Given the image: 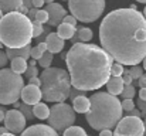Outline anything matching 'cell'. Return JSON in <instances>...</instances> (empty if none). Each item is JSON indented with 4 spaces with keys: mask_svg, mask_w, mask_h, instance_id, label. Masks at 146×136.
Masks as SVG:
<instances>
[{
    "mask_svg": "<svg viewBox=\"0 0 146 136\" xmlns=\"http://www.w3.org/2000/svg\"><path fill=\"white\" fill-rule=\"evenodd\" d=\"M102 48L123 65H138L146 57V19L135 9H116L99 26Z\"/></svg>",
    "mask_w": 146,
    "mask_h": 136,
    "instance_id": "1",
    "label": "cell"
},
{
    "mask_svg": "<svg viewBox=\"0 0 146 136\" xmlns=\"http://www.w3.org/2000/svg\"><path fill=\"white\" fill-rule=\"evenodd\" d=\"M65 64L74 88L94 91L104 87L112 77L113 58L95 44L77 43L65 54Z\"/></svg>",
    "mask_w": 146,
    "mask_h": 136,
    "instance_id": "2",
    "label": "cell"
},
{
    "mask_svg": "<svg viewBox=\"0 0 146 136\" xmlns=\"http://www.w3.org/2000/svg\"><path fill=\"white\" fill-rule=\"evenodd\" d=\"M91 108L85 113L88 125L95 131L115 128L122 119V102L109 92H97L90 98Z\"/></svg>",
    "mask_w": 146,
    "mask_h": 136,
    "instance_id": "3",
    "label": "cell"
},
{
    "mask_svg": "<svg viewBox=\"0 0 146 136\" xmlns=\"http://www.w3.org/2000/svg\"><path fill=\"white\" fill-rule=\"evenodd\" d=\"M33 38V21L27 14L11 11L0 20V40L7 48L26 47Z\"/></svg>",
    "mask_w": 146,
    "mask_h": 136,
    "instance_id": "4",
    "label": "cell"
},
{
    "mask_svg": "<svg viewBox=\"0 0 146 136\" xmlns=\"http://www.w3.org/2000/svg\"><path fill=\"white\" fill-rule=\"evenodd\" d=\"M41 92L43 99L47 102H64L71 94V77L70 72L62 68L50 67L46 68L41 75Z\"/></svg>",
    "mask_w": 146,
    "mask_h": 136,
    "instance_id": "5",
    "label": "cell"
},
{
    "mask_svg": "<svg viewBox=\"0 0 146 136\" xmlns=\"http://www.w3.org/2000/svg\"><path fill=\"white\" fill-rule=\"evenodd\" d=\"M24 81L20 74H16L11 68L0 70V105H10L21 98Z\"/></svg>",
    "mask_w": 146,
    "mask_h": 136,
    "instance_id": "6",
    "label": "cell"
},
{
    "mask_svg": "<svg viewBox=\"0 0 146 136\" xmlns=\"http://www.w3.org/2000/svg\"><path fill=\"white\" fill-rule=\"evenodd\" d=\"M71 14L82 23H94L105 10V0H68Z\"/></svg>",
    "mask_w": 146,
    "mask_h": 136,
    "instance_id": "7",
    "label": "cell"
},
{
    "mask_svg": "<svg viewBox=\"0 0 146 136\" xmlns=\"http://www.w3.org/2000/svg\"><path fill=\"white\" fill-rule=\"evenodd\" d=\"M75 119V109L65 102H57V105H52L50 108L48 125L57 132H64L65 129L72 126Z\"/></svg>",
    "mask_w": 146,
    "mask_h": 136,
    "instance_id": "8",
    "label": "cell"
},
{
    "mask_svg": "<svg viewBox=\"0 0 146 136\" xmlns=\"http://www.w3.org/2000/svg\"><path fill=\"white\" fill-rule=\"evenodd\" d=\"M115 136H145V122L141 116H123L116 125Z\"/></svg>",
    "mask_w": 146,
    "mask_h": 136,
    "instance_id": "9",
    "label": "cell"
},
{
    "mask_svg": "<svg viewBox=\"0 0 146 136\" xmlns=\"http://www.w3.org/2000/svg\"><path fill=\"white\" fill-rule=\"evenodd\" d=\"M26 116L23 115V112L20 109H10L6 112V118H4V126L9 129V132L17 135V133H23L26 131Z\"/></svg>",
    "mask_w": 146,
    "mask_h": 136,
    "instance_id": "10",
    "label": "cell"
},
{
    "mask_svg": "<svg viewBox=\"0 0 146 136\" xmlns=\"http://www.w3.org/2000/svg\"><path fill=\"white\" fill-rule=\"evenodd\" d=\"M46 10L48 11L50 14L48 26H51V27H55V26L58 27L64 21V17L67 16L65 9L61 4H58V3H50V4H47Z\"/></svg>",
    "mask_w": 146,
    "mask_h": 136,
    "instance_id": "11",
    "label": "cell"
},
{
    "mask_svg": "<svg viewBox=\"0 0 146 136\" xmlns=\"http://www.w3.org/2000/svg\"><path fill=\"white\" fill-rule=\"evenodd\" d=\"M43 98V92L40 87H36V85H26L23 91H21V99L24 103H29V105H36L40 102V99Z\"/></svg>",
    "mask_w": 146,
    "mask_h": 136,
    "instance_id": "12",
    "label": "cell"
},
{
    "mask_svg": "<svg viewBox=\"0 0 146 136\" xmlns=\"http://www.w3.org/2000/svg\"><path fill=\"white\" fill-rule=\"evenodd\" d=\"M20 136H58V132L54 128H51L50 125L38 123V125L26 128V131Z\"/></svg>",
    "mask_w": 146,
    "mask_h": 136,
    "instance_id": "13",
    "label": "cell"
},
{
    "mask_svg": "<svg viewBox=\"0 0 146 136\" xmlns=\"http://www.w3.org/2000/svg\"><path fill=\"white\" fill-rule=\"evenodd\" d=\"M46 43L48 45V51H51L52 54L61 52L64 48V40L58 36V33H50L48 37L46 38Z\"/></svg>",
    "mask_w": 146,
    "mask_h": 136,
    "instance_id": "14",
    "label": "cell"
},
{
    "mask_svg": "<svg viewBox=\"0 0 146 136\" xmlns=\"http://www.w3.org/2000/svg\"><path fill=\"white\" fill-rule=\"evenodd\" d=\"M123 88H125V82L122 77H111L109 81L106 82V90L111 95H115V96L121 95Z\"/></svg>",
    "mask_w": 146,
    "mask_h": 136,
    "instance_id": "15",
    "label": "cell"
},
{
    "mask_svg": "<svg viewBox=\"0 0 146 136\" xmlns=\"http://www.w3.org/2000/svg\"><path fill=\"white\" fill-rule=\"evenodd\" d=\"M31 45H26V47H21V48H7V51H6V54H7V57H9V60L11 61L13 58H16V57H21V58H24V60H29L30 57H31Z\"/></svg>",
    "mask_w": 146,
    "mask_h": 136,
    "instance_id": "16",
    "label": "cell"
},
{
    "mask_svg": "<svg viewBox=\"0 0 146 136\" xmlns=\"http://www.w3.org/2000/svg\"><path fill=\"white\" fill-rule=\"evenodd\" d=\"M72 108L78 113H87L90 111V108H91V101L85 95L77 96L75 99H72Z\"/></svg>",
    "mask_w": 146,
    "mask_h": 136,
    "instance_id": "17",
    "label": "cell"
},
{
    "mask_svg": "<svg viewBox=\"0 0 146 136\" xmlns=\"http://www.w3.org/2000/svg\"><path fill=\"white\" fill-rule=\"evenodd\" d=\"M57 33H58V36H60L62 40H71V38L75 36L77 29H75V26H72V24L61 23V24L58 26V29H57Z\"/></svg>",
    "mask_w": 146,
    "mask_h": 136,
    "instance_id": "18",
    "label": "cell"
},
{
    "mask_svg": "<svg viewBox=\"0 0 146 136\" xmlns=\"http://www.w3.org/2000/svg\"><path fill=\"white\" fill-rule=\"evenodd\" d=\"M91 38H92V31H91V29H88V27H81V29L77 30V33H75V36L71 38V41H72L74 44H77V43H88Z\"/></svg>",
    "mask_w": 146,
    "mask_h": 136,
    "instance_id": "19",
    "label": "cell"
},
{
    "mask_svg": "<svg viewBox=\"0 0 146 136\" xmlns=\"http://www.w3.org/2000/svg\"><path fill=\"white\" fill-rule=\"evenodd\" d=\"M21 6L23 0H0V9L3 10V13L19 11Z\"/></svg>",
    "mask_w": 146,
    "mask_h": 136,
    "instance_id": "20",
    "label": "cell"
},
{
    "mask_svg": "<svg viewBox=\"0 0 146 136\" xmlns=\"http://www.w3.org/2000/svg\"><path fill=\"white\" fill-rule=\"evenodd\" d=\"M10 64H11V70L16 72V74H24L26 71H27V68H29V65H27V60H24V58H21V57H16V58H13L11 61H10Z\"/></svg>",
    "mask_w": 146,
    "mask_h": 136,
    "instance_id": "21",
    "label": "cell"
},
{
    "mask_svg": "<svg viewBox=\"0 0 146 136\" xmlns=\"http://www.w3.org/2000/svg\"><path fill=\"white\" fill-rule=\"evenodd\" d=\"M33 112H34V116H37L38 119H48L50 116V109L44 102L36 103L33 106Z\"/></svg>",
    "mask_w": 146,
    "mask_h": 136,
    "instance_id": "22",
    "label": "cell"
},
{
    "mask_svg": "<svg viewBox=\"0 0 146 136\" xmlns=\"http://www.w3.org/2000/svg\"><path fill=\"white\" fill-rule=\"evenodd\" d=\"M46 51H48V45H47V43H46V41L38 43L36 47L31 48V58H34V60H40Z\"/></svg>",
    "mask_w": 146,
    "mask_h": 136,
    "instance_id": "23",
    "label": "cell"
},
{
    "mask_svg": "<svg viewBox=\"0 0 146 136\" xmlns=\"http://www.w3.org/2000/svg\"><path fill=\"white\" fill-rule=\"evenodd\" d=\"M64 136H88L87 132L81 126H70L68 129L64 131Z\"/></svg>",
    "mask_w": 146,
    "mask_h": 136,
    "instance_id": "24",
    "label": "cell"
},
{
    "mask_svg": "<svg viewBox=\"0 0 146 136\" xmlns=\"http://www.w3.org/2000/svg\"><path fill=\"white\" fill-rule=\"evenodd\" d=\"M52 60H54V58H52V52H51V51H46V52L43 54V57L38 60V64H40L43 68H50Z\"/></svg>",
    "mask_w": 146,
    "mask_h": 136,
    "instance_id": "25",
    "label": "cell"
},
{
    "mask_svg": "<svg viewBox=\"0 0 146 136\" xmlns=\"http://www.w3.org/2000/svg\"><path fill=\"white\" fill-rule=\"evenodd\" d=\"M34 20H37L38 23H41V24H44V23H48L50 20V14L48 11L44 9V10H41V9H38L37 10V13H36V17H34ZM33 20V21H34Z\"/></svg>",
    "mask_w": 146,
    "mask_h": 136,
    "instance_id": "26",
    "label": "cell"
},
{
    "mask_svg": "<svg viewBox=\"0 0 146 136\" xmlns=\"http://www.w3.org/2000/svg\"><path fill=\"white\" fill-rule=\"evenodd\" d=\"M20 111L23 112V115L26 116L27 121H33L36 116H34V112H33V105H29V103H24L20 106Z\"/></svg>",
    "mask_w": 146,
    "mask_h": 136,
    "instance_id": "27",
    "label": "cell"
},
{
    "mask_svg": "<svg viewBox=\"0 0 146 136\" xmlns=\"http://www.w3.org/2000/svg\"><path fill=\"white\" fill-rule=\"evenodd\" d=\"M135 95H136V91H135V85H133V84L125 85V88H123L122 94H121V96H122L123 99H132Z\"/></svg>",
    "mask_w": 146,
    "mask_h": 136,
    "instance_id": "28",
    "label": "cell"
},
{
    "mask_svg": "<svg viewBox=\"0 0 146 136\" xmlns=\"http://www.w3.org/2000/svg\"><path fill=\"white\" fill-rule=\"evenodd\" d=\"M44 29H46V27H44L41 23H38L37 20H34V21H33V37L37 40V38L44 33Z\"/></svg>",
    "mask_w": 146,
    "mask_h": 136,
    "instance_id": "29",
    "label": "cell"
},
{
    "mask_svg": "<svg viewBox=\"0 0 146 136\" xmlns=\"http://www.w3.org/2000/svg\"><path fill=\"white\" fill-rule=\"evenodd\" d=\"M123 72H125L123 64H121V62H113V65H112V68H111V75H112V77H122Z\"/></svg>",
    "mask_w": 146,
    "mask_h": 136,
    "instance_id": "30",
    "label": "cell"
},
{
    "mask_svg": "<svg viewBox=\"0 0 146 136\" xmlns=\"http://www.w3.org/2000/svg\"><path fill=\"white\" fill-rule=\"evenodd\" d=\"M129 74L132 75V78H133V81H135V80H139V78L143 75V70H142L139 65H132L131 70H129Z\"/></svg>",
    "mask_w": 146,
    "mask_h": 136,
    "instance_id": "31",
    "label": "cell"
},
{
    "mask_svg": "<svg viewBox=\"0 0 146 136\" xmlns=\"http://www.w3.org/2000/svg\"><path fill=\"white\" fill-rule=\"evenodd\" d=\"M122 108H123V111H126V112H131L132 109H135V102H133V99H123V101H122Z\"/></svg>",
    "mask_w": 146,
    "mask_h": 136,
    "instance_id": "32",
    "label": "cell"
},
{
    "mask_svg": "<svg viewBox=\"0 0 146 136\" xmlns=\"http://www.w3.org/2000/svg\"><path fill=\"white\" fill-rule=\"evenodd\" d=\"M24 74H26V77L30 80V78H33V77H37L38 70H37L36 67H33V65H29V68H27V71H26Z\"/></svg>",
    "mask_w": 146,
    "mask_h": 136,
    "instance_id": "33",
    "label": "cell"
},
{
    "mask_svg": "<svg viewBox=\"0 0 146 136\" xmlns=\"http://www.w3.org/2000/svg\"><path fill=\"white\" fill-rule=\"evenodd\" d=\"M122 80H123L125 85H131V84H133V78H132V75L129 74V71H125V72L122 74Z\"/></svg>",
    "mask_w": 146,
    "mask_h": 136,
    "instance_id": "34",
    "label": "cell"
},
{
    "mask_svg": "<svg viewBox=\"0 0 146 136\" xmlns=\"http://www.w3.org/2000/svg\"><path fill=\"white\" fill-rule=\"evenodd\" d=\"M133 85L135 87H141V88H146V74H143L139 80H135Z\"/></svg>",
    "mask_w": 146,
    "mask_h": 136,
    "instance_id": "35",
    "label": "cell"
},
{
    "mask_svg": "<svg viewBox=\"0 0 146 136\" xmlns=\"http://www.w3.org/2000/svg\"><path fill=\"white\" fill-rule=\"evenodd\" d=\"M81 95H85V91L72 88V90H71V94H70V98H71V99H75L77 96H81Z\"/></svg>",
    "mask_w": 146,
    "mask_h": 136,
    "instance_id": "36",
    "label": "cell"
},
{
    "mask_svg": "<svg viewBox=\"0 0 146 136\" xmlns=\"http://www.w3.org/2000/svg\"><path fill=\"white\" fill-rule=\"evenodd\" d=\"M77 19L72 16V14H67L65 17H64V21L62 23H68V24H72V26H77Z\"/></svg>",
    "mask_w": 146,
    "mask_h": 136,
    "instance_id": "37",
    "label": "cell"
},
{
    "mask_svg": "<svg viewBox=\"0 0 146 136\" xmlns=\"http://www.w3.org/2000/svg\"><path fill=\"white\" fill-rule=\"evenodd\" d=\"M7 62H9V57H7V54L3 52V51H0V68H4Z\"/></svg>",
    "mask_w": 146,
    "mask_h": 136,
    "instance_id": "38",
    "label": "cell"
},
{
    "mask_svg": "<svg viewBox=\"0 0 146 136\" xmlns=\"http://www.w3.org/2000/svg\"><path fill=\"white\" fill-rule=\"evenodd\" d=\"M138 106H139V109L142 111V116L146 118V101L139 98V99H138Z\"/></svg>",
    "mask_w": 146,
    "mask_h": 136,
    "instance_id": "39",
    "label": "cell"
},
{
    "mask_svg": "<svg viewBox=\"0 0 146 136\" xmlns=\"http://www.w3.org/2000/svg\"><path fill=\"white\" fill-rule=\"evenodd\" d=\"M29 84L30 85H36V87H41V80L38 77H33L29 80Z\"/></svg>",
    "mask_w": 146,
    "mask_h": 136,
    "instance_id": "40",
    "label": "cell"
},
{
    "mask_svg": "<svg viewBox=\"0 0 146 136\" xmlns=\"http://www.w3.org/2000/svg\"><path fill=\"white\" fill-rule=\"evenodd\" d=\"M44 4H46L44 0H33V7H36V9H40V7H43Z\"/></svg>",
    "mask_w": 146,
    "mask_h": 136,
    "instance_id": "41",
    "label": "cell"
},
{
    "mask_svg": "<svg viewBox=\"0 0 146 136\" xmlns=\"http://www.w3.org/2000/svg\"><path fill=\"white\" fill-rule=\"evenodd\" d=\"M128 115H131V116H142V111H138V109H132L131 112H128Z\"/></svg>",
    "mask_w": 146,
    "mask_h": 136,
    "instance_id": "42",
    "label": "cell"
},
{
    "mask_svg": "<svg viewBox=\"0 0 146 136\" xmlns=\"http://www.w3.org/2000/svg\"><path fill=\"white\" fill-rule=\"evenodd\" d=\"M6 118V109H4V105L0 106V122H3Z\"/></svg>",
    "mask_w": 146,
    "mask_h": 136,
    "instance_id": "43",
    "label": "cell"
},
{
    "mask_svg": "<svg viewBox=\"0 0 146 136\" xmlns=\"http://www.w3.org/2000/svg\"><path fill=\"white\" fill-rule=\"evenodd\" d=\"M99 136H115L113 132H111V129H105V131H101Z\"/></svg>",
    "mask_w": 146,
    "mask_h": 136,
    "instance_id": "44",
    "label": "cell"
},
{
    "mask_svg": "<svg viewBox=\"0 0 146 136\" xmlns=\"http://www.w3.org/2000/svg\"><path fill=\"white\" fill-rule=\"evenodd\" d=\"M139 98L146 101V88H141V90H139Z\"/></svg>",
    "mask_w": 146,
    "mask_h": 136,
    "instance_id": "45",
    "label": "cell"
},
{
    "mask_svg": "<svg viewBox=\"0 0 146 136\" xmlns=\"http://www.w3.org/2000/svg\"><path fill=\"white\" fill-rule=\"evenodd\" d=\"M23 4L27 9H33V0H23Z\"/></svg>",
    "mask_w": 146,
    "mask_h": 136,
    "instance_id": "46",
    "label": "cell"
},
{
    "mask_svg": "<svg viewBox=\"0 0 146 136\" xmlns=\"http://www.w3.org/2000/svg\"><path fill=\"white\" fill-rule=\"evenodd\" d=\"M7 132H9V129H7L6 126H4V128H3V126L0 128V136H1V135H4V133H7Z\"/></svg>",
    "mask_w": 146,
    "mask_h": 136,
    "instance_id": "47",
    "label": "cell"
},
{
    "mask_svg": "<svg viewBox=\"0 0 146 136\" xmlns=\"http://www.w3.org/2000/svg\"><path fill=\"white\" fill-rule=\"evenodd\" d=\"M36 61H37V60H34V58H33V60L30 61V65H33V67H36Z\"/></svg>",
    "mask_w": 146,
    "mask_h": 136,
    "instance_id": "48",
    "label": "cell"
},
{
    "mask_svg": "<svg viewBox=\"0 0 146 136\" xmlns=\"http://www.w3.org/2000/svg\"><path fill=\"white\" fill-rule=\"evenodd\" d=\"M1 136H16V135L11 133V132H7V133H4V135H1Z\"/></svg>",
    "mask_w": 146,
    "mask_h": 136,
    "instance_id": "49",
    "label": "cell"
},
{
    "mask_svg": "<svg viewBox=\"0 0 146 136\" xmlns=\"http://www.w3.org/2000/svg\"><path fill=\"white\" fill-rule=\"evenodd\" d=\"M46 1V4H50V3H54V0H44Z\"/></svg>",
    "mask_w": 146,
    "mask_h": 136,
    "instance_id": "50",
    "label": "cell"
},
{
    "mask_svg": "<svg viewBox=\"0 0 146 136\" xmlns=\"http://www.w3.org/2000/svg\"><path fill=\"white\" fill-rule=\"evenodd\" d=\"M1 19H3V10L0 9V20H1Z\"/></svg>",
    "mask_w": 146,
    "mask_h": 136,
    "instance_id": "51",
    "label": "cell"
},
{
    "mask_svg": "<svg viewBox=\"0 0 146 136\" xmlns=\"http://www.w3.org/2000/svg\"><path fill=\"white\" fill-rule=\"evenodd\" d=\"M143 68L146 70V57H145V60H143Z\"/></svg>",
    "mask_w": 146,
    "mask_h": 136,
    "instance_id": "52",
    "label": "cell"
},
{
    "mask_svg": "<svg viewBox=\"0 0 146 136\" xmlns=\"http://www.w3.org/2000/svg\"><path fill=\"white\" fill-rule=\"evenodd\" d=\"M143 16H145V19H146V6H145V9H143Z\"/></svg>",
    "mask_w": 146,
    "mask_h": 136,
    "instance_id": "53",
    "label": "cell"
},
{
    "mask_svg": "<svg viewBox=\"0 0 146 136\" xmlns=\"http://www.w3.org/2000/svg\"><path fill=\"white\" fill-rule=\"evenodd\" d=\"M136 1H139V3H146V0H136Z\"/></svg>",
    "mask_w": 146,
    "mask_h": 136,
    "instance_id": "54",
    "label": "cell"
},
{
    "mask_svg": "<svg viewBox=\"0 0 146 136\" xmlns=\"http://www.w3.org/2000/svg\"><path fill=\"white\" fill-rule=\"evenodd\" d=\"M145 135H146V118H145Z\"/></svg>",
    "mask_w": 146,
    "mask_h": 136,
    "instance_id": "55",
    "label": "cell"
},
{
    "mask_svg": "<svg viewBox=\"0 0 146 136\" xmlns=\"http://www.w3.org/2000/svg\"><path fill=\"white\" fill-rule=\"evenodd\" d=\"M1 45H3V43H1V40H0V48H1Z\"/></svg>",
    "mask_w": 146,
    "mask_h": 136,
    "instance_id": "56",
    "label": "cell"
},
{
    "mask_svg": "<svg viewBox=\"0 0 146 136\" xmlns=\"http://www.w3.org/2000/svg\"><path fill=\"white\" fill-rule=\"evenodd\" d=\"M88 136H90V135H88Z\"/></svg>",
    "mask_w": 146,
    "mask_h": 136,
    "instance_id": "57",
    "label": "cell"
}]
</instances>
